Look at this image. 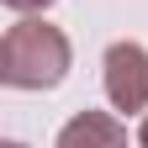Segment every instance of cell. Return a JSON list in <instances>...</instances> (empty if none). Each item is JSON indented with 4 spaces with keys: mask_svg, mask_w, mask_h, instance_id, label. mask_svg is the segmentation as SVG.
I'll return each instance as SVG.
<instances>
[{
    "mask_svg": "<svg viewBox=\"0 0 148 148\" xmlns=\"http://www.w3.org/2000/svg\"><path fill=\"white\" fill-rule=\"evenodd\" d=\"M69 69V42L42 21H21L5 37V79L21 90H48Z\"/></svg>",
    "mask_w": 148,
    "mask_h": 148,
    "instance_id": "cell-1",
    "label": "cell"
},
{
    "mask_svg": "<svg viewBox=\"0 0 148 148\" xmlns=\"http://www.w3.org/2000/svg\"><path fill=\"white\" fill-rule=\"evenodd\" d=\"M106 90L122 111H143L148 106V53L138 42H116L106 53Z\"/></svg>",
    "mask_w": 148,
    "mask_h": 148,
    "instance_id": "cell-2",
    "label": "cell"
},
{
    "mask_svg": "<svg viewBox=\"0 0 148 148\" xmlns=\"http://www.w3.org/2000/svg\"><path fill=\"white\" fill-rule=\"evenodd\" d=\"M122 143H127L122 127L111 122V116H101V111L74 116V122L64 127V138H58V148H122Z\"/></svg>",
    "mask_w": 148,
    "mask_h": 148,
    "instance_id": "cell-3",
    "label": "cell"
},
{
    "mask_svg": "<svg viewBox=\"0 0 148 148\" xmlns=\"http://www.w3.org/2000/svg\"><path fill=\"white\" fill-rule=\"evenodd\" d=\"M11 5H21V11H32V5H48V0H11Z\"/></svg>",
    "mask_w": 148,
    "mask_h": 148,
    "instance_id": "cell-4",
    "label": "cell"
},
{
    "mask_svg": "<svg viewBox=\"0 0 148 148\" xmlns=\"http://www.w3.org/2000/svg\"><path fill=\"white\" fill-rule=\"evenodd\" d=\"M5 148H21V143H5Z\"/></svg>",
    "mask_w": 148,
    "mask_h": 148,
    "instance_id": "cell-5",
    "label": "cell"
},
{
    "mask_svg": "<svg viewBox=\"0 0 148 148\" xmlns=\"http://www.w3.org/2000/svg\"><path fill=\"white\" fill-rule=\"evenodd\" d=\"M143 143H148V127H143Z\"/></svg>",
    "mask_w": 148,
    "mask_h": 148,
    "instance_id": "cell-6",
    "label": "cell"
}]
</instances>
